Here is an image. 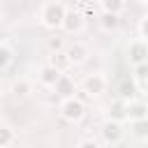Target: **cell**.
Instances as JSON below:
<instances>
[{
	"mask_svg": "<svg viewBox=\"0 0 148 148\" xmlns=\"http://www.w3.org/2000/svg\"><path fill=\"white\" fill-rule=\"evenodd\" d=\"M65 14H67V9H65L62 2H58V0H56V2H46V5L42 7V23H44L46 28H51V30L62 28Z\"/></svg>",
	"mask_w": 148,
	"mask_h": 148,
	"instance_id": "1",
	"label": "cell"
},
{
	"mask_svg": "<svg viewBox=\"0 0 148 148\" xmlns=\"http://www.w3.org/2000/svg\"><path fill=\"white\" fill-rule=\"evenodd\" d=\"M60 116H62L67 123H81L83 116H86V104H83V99H79L76 95L62 99V104H60Z\"/></svg>",
	"mask_w": 148,
	"mask_h": 148,
	"instance_id": "2",
	"label": "cell"
},
{
	"mask_svg": "<svg viewBox=\"0 0 148 148\" xmlns=\"http://www.w3.org/2000/svg\"><path fill=\"white\" fill-rule=\"evenodd\" d=\"M123 136H125V130H123V123H116V120H104V125H102V139L106 141V143H120L123 141Z\"/></svg>",
	"mask_w": 148,
	"mask_h": 148,
	"instance_id": "3",
	"label": "cell"
},
{
	"mask_svg": "<svg viewBox=\"0 0 148 148\" xmlns=\"http://www.w3.org/2000/svg\"><path fill=\"white\" fill-rule=\"evenodd\" d=\"M127 58H130V62H132L134 67L141 65V62H148V42L134 39V42L130 44V49H127Z\"/></svg>",
	"mask_w": 148,
	"mask_h": 148,
	"instance_id": "4",
	"label": "cell"
},
{
	"mask_svg": "<svg viewBox=\"0 0 148 148\" xmlns=\"http://www.w3.org/2000/svg\"><path fill=\"white\" fill-rule=\"evenodd\" d=\"M81 28H83V14L76 9H67L65 21H62V30L72 35V32H81Z\"/></svg>",
	"mask_w": 148,
	"mask_h": 148,
	"instance_id": "5",
	"label": "cell"
},
{
	"mask_svg": "<svg viewBox=\"0 0 148 148\" xmlns=\"http://www.w3.org/2000/svg\"><path fill=\"white\" fill-rule=\"evenodd\" d=\"M65 53H67V58H69L72 65H81V62H86V58H88V46L81 44V42H72V44L65 49Z\"/></svg>",
	"mask_w": 148,
	"mask_h": 148,
	"instance_id": "6",
	"label": "cell"
},
{
	"mask_svg": "<svg viewBox=\"0 0 148 148\" xmlns=\"http://www.w3.org/2000/svg\"><path fill=\"white\" fill-rule=\"evenodd\" d=\"M104 88H106V79L102 74H90L83 81V92L86 95H99V92H104Z\"/></svg>",
	"mask_w": 148,
	"mask_h": 148,
	"instance_id": "7",
	"label": "cell"
},
{
	"mask_svg": "<svg viewBox=\"0 0 148 148\" xmlns=\"http://www.w3.org/2000/svg\"><path fill=\"white\" fill-rule=\"evenodd\" d=\"M141 118H148V104L146 102H127V120L134 123V120H141Z\"/></svg>",
	"mask_w": 148,
	"mask_h": 148,
	"instance_id": "8",
	"label": "cell"
},
{
	"mask_svg": "<svg viewBox=\"0 0 148 148\" xmlns=\"http://www.w3.org/2000/svg\"><path fill=\"white\" fill-rule=\"evenodd\" d=\"M134 95H136V81L134 79H120V83H118V99L132 102Z\"/></svg>",
	"mask_w": 148,
	"mask_h": 148,
	"instance_id": "9",
	"label": "cell"
},
{
	"mask_svg": "<svg viewBox=\"0 0 148 148\" xmlns=\"http://www.w3.org/2000/svg\"><path fill=\"white\" fill-rule=\"evenodd\" d=\"M60 76H62V72L60 69H56L53 65H44L42 69H39V81L44 83V86H56L58 81H60Z\"/></svg>",
	"mask_w": 148,
	"mask_h": 148,
	"instance_id": "10",
	"label": "cell"
},
{
	"mask_svg": "<svg viewBox=\"0 0 148 148\" xmlns=\"http://www.w3.org/2000/svg\"><path fill=\"white\" fill-rule=\"evenodd\" d=\"M53 88H56V92H58L60 97H65V99H67V97H74V92H76L74 79H72V76H67V74H62V76H60V81H58Z\"/></svg>",
	"mask_w": 148,
	"mask_h": 148,
	"instance_id": "11",
	"label": "cell"
},
{
	"mask_svg": "<svg viewBox=\"0 0 148 148\" xmlns=\"http://www.w3.org/2000/svg\"><path fill=\"white\" fill-rule=\"evenodd\" d=\"M109 118L116 120V123L127 120V102H123V99H113V102L109 104Z\"/></svg>",
	"mask_w": 148,
	"mask_h": 148,
	"instance_id": "12",
	"label": "cell"
},
{
	"mask_svg": "<svg viewBox=\"0 0 148 148\" xmlns=\"http://www.w3.org/2000/svg\"><path fill=\"white\" fill-rule=\"evenodd\" d=\"M130 134L134 139H148V118H141V120H134L130 123Z\"/></svg>",
	"mask_w": 148,
	"mask_h": 148,
	"instance_id": "13",
	"label": "cell"
},
{
	"mask_svg": "<svg viewBox=\"0 0 148 148\" xmlns=\"http://www.w3.org/2000/svg\"><path fill=\"white\" fill-rule=\"evenodd\" d=\"M49 65H53L56 69L65 72L72 62H69V58H67V53H65V51H58V53H51V56H49Z\"/></svg>",
	"mask_w": 148,
	"mask_h": 148,
	"instance_id": "14",
	"label": "cell"
},
{
	"mask_svg": "<svg viewBox=\"0 0 148 148\" xmlns=\"http://www.w3.org/2000/svg\"><path fill=\"white\" fill-rule=\"evenodd\" d=\"M99 25H102V30H106V32H111V30H116L118 25H120V16L118 14H102L99 16Z\"/></svg>",
	"mask_w": 148,
	"mask_h": 148,
	"instance_id": "15",
	"label": "cell"
},
{
	"mask_svg": "<svg viewBox=\"0 0 148 148\" xmlns=\"http://www.w3.org/2000/svg\"><path fill=\"white\" fill-rule=\"evenodd\" d=\"M14 139H16L14 130H12L7 123H0V148H7V146H12V143H14Z\"/></svg>",
	"mask_w": 148,
	"mask_h": 148,
	"instance_id": "16",
	"label": "cell"
},
{
	"mask_svg": "<svg viewBox=\"0 0 148 148\" xmlns=\"http://www.w3.org/2000/svg\"><path fill=\"white\" fill-rule=\"evenodd\" d=\"M30 90H32V86H30L28 79H16V81L12 83V92H14L16 97H25V95H30Z\"/></svg>",
	"mask_w": 148,
	"mask_h": 148,
	"instance_id": "17",
	"label": "cell"
},
{
	"mask_svg": "<svg viewBox=\"0 0 148 148\" xmlns=\"http://www.w3.org/2000/svg\"><path fill=\"white\" fill-rule=\"evenodd\" d=\"M99 5L106 14H118V16L125 9V0H99Z\"/></svg>",
	"mask_w": 148,
	"mask_h": 148,
	"instance_id": "18",
	"label": "cell"
},
{
	"mask_svg": "<svg viewBox=\"0 0 148 148\" xmlns=\"http://www.w3.org/2000/svg\"><path fill=\"white\" fill-rule=\"evenodd\" d=\"M134 81L136 86H148V62H141L134 67Z\"/></svg>",
	"mask_w": 148,
	"mask_h": 148,
	"instance_id": "19",
	"label": "cell"
},
{
	"mask_svg": "<svg viewBox=\"0 0 148 148\" xmlns=\"http://www.w3.org/2000/svg\"><path fill=\"white\" fill-rule=\"evenodd\" d=\"M46 46H49V51H51V53H58V51H65V42H62V37H58V35H53V37H49V39H46Z\"/></svg>",
	"mask_w": 148,
	"mask_h": 148,
	"instance_id": "20",
	"label": "cell"
},
{
	"mask_svg": "<svg viewBox=\"0 0 148 148\" xmlns=\"http://www.w3.org/2000/svg\"><path fill=\"white\" fill-rule=\"evenodd\" d=\"M9 60H12V51H9L7 46H2V44H0V69H2V67H7V65H9Z\"/></svg>",
	"mask_w": 148,
	"mask_h": 148,
	"instance_id": "21",
	"label": "cell"
},
{
	"mask_svg": "<svg viewBox=\"0 0 148 148\" xmlns=\"http://www.w3.org/2000/svg\"><path fill=\"white\" fill-rule=\"evenodd\" d=\"M139 32H141L143 42H148V16H143V18H141V23H139Z\"/></svg>",
	"mask_w": 148,
	"mask_h": 148,
	"instance_id": "22",
	"label": "cell"
},
{
	"mask_svg": "<svg viewBox=\"0 0 148 148\" xmlns=\"http://www.w3.org/2000/svg\"><path fill=\"white\" fill-rule=\"evenodd\" d=\"M76 148H99V143H97V141H92V139H83Z\"/></svg>",
	"mask_w": 148,
	"mask_h": 148,
	"instance_id": "23",
	"label": "cell"
},
{
	"mask_svg": "<svg viewBox=\"0 0 148 148\" xmlns=\"http://www.w3.org/2000/svg\"><path fill=\"white\" fill-rule=\"evenodd\" d=\"M141 2H148V0H141Z\"/></svg>",
	"mask_w": 148,
	"mask_h": 148,
	"instance_id": "24",
	"label": "cell"
}]
</instances>
